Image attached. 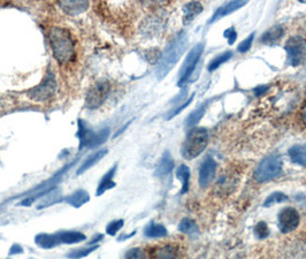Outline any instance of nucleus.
<instances>
[{
  "instance_id": "6",
  "label": "nucleus",
  "mask_w": 306,
  "mask_h": 259,
  "mask_svg": "<svg viewBox=\"0 0 306 259\" xmlns=\"http://www.w3.org/2000/svg\"><path fill=\"white\" fill-rule=\"evenodd\" d=\"M285 52L288 57V64L297 67L306 59V41L300 36L290 37L285 43Z\"/></svg>"
},
{
  "instance_id": "22",
  "label": "nucleus",
  "mask_w": 306,
  "mask_h": 259,
  "mask_svg": "<svg viewBox=\"0 0 306 259\" xmlns=\"http://www.w3.org/2000/svg\"><path fill=\"white\" fill-rule=\"evenodd\" d=\"M284 35V29L281 26H275L267 30L261 37V43L264 44H273V43L281 40Z\"/></svg>"
},
{
  "instance_id": "14",
  "label": "nucleus",
  "mask_w": 306,
  "mask_h": 259,
  "mask_svg": "<svg viewBox=\"0 0 306 259\" xmlns=\"http://www.w3.org/2000/svg\"><path fill=\"white\" fill-rule=\"evenodd\" d=\"M203 12L202 4L198 2H191L188 3L183 7V23L188 25V23L193 22L195 17H197L200 13Z\"/></svg>"
},
{
  "instance_id": "19",
  "label": "nucleus",
  "mask_w": 306,
  "mask_h": 259,
  "mask_svg": "<svg viewBox=\"0 0 306 259\" xmlns=\"http://www.w3.org/2000/svg\"><path fill=\"white\" fill-rule=\"evenodd\" d=\"M173 169H174V160L171 159V156L169 152H165L159 162V165L157 167L156 175L159 177L166 176L167 174H169V173L173 171Z\"/></svg>"
},
{
  "instance_id": "18",
  "label": "nucleus",
  "mask_w": 306,
  "mask_h": 259,
  "mask_svg": "<svg viewBox=\"0 0 306 259\" xmlns=\"http://www.w3.org/2000/svg\"><path fill=\"white\" fill-rule=\"evenodd\" d=\"M90 200V196L87 193V191H84L82 189L80 190H76L75 193H73L69 196H67L65 198L66 203H68L69 205L74 206V208H81V206L84 205L85 203H88Z\"/></svg>"
},
{
  "instance_id": "37",
  "label": "nucleus",
  "mask_w": 306,
  "mask_h": 259,
  "mask_svg": "<svg viewBox=\"0 0 306 259\" xmlns=\"http://www.w3.org/2000/svg\"><path fill=\"white\" fill-rule=\"evenodd\" d=\"M193 99H194V96H191V97L188 99V100H185V102H183V104L182 105H180L179 107H176L175 109H173V111H171V113L168 115V119H171L173 117H175L176 114H179L181 111H182L183 108H185L186 106H189V104L193 102Z\"/></svg>"
},
{
  "instance_id": "2",
  "label": "nucleus",
  "mask_w": 306,
  "mask_h": 259,
  "mask_svg": "<svg viewBox=\"0 0 306 259\" xmlns=\"http://www.w3.org/2000/svg\"><path fill=\"white\" fill-rule=\"evenodd\" d=\"M49 41L55 60L60 65L69 62L74 57L75 47L70 32L64 28L53 27L49 30Z\"/></svg>"
},
{
  "instance_id": "1",
  "label": "nucleus",
  "mask_w": 306,
  "mask_h": 259,
  "mask_svg": "<svg viewBox=\"0 0 306 259\" xmlns=\"http://www.w3.org/2000/svg\"><path fill=\"white\" fill-rule=\"evenodd\" d=\"M188 45V35L185 32H180L173 41H171L161 54L158 62L156 74L157 78L161 80L174 68L178 64L180 58L182 57Z\"/></svg>"
},
{
  "instance_id": "3",
  "label": "nucleus",
  "mask_w": 306,
  "mask_h": 259,
  "mask_svg": "<svg viewBox=\"0 0 306 259\" xmlns=\"http://www.w3.org/2000/svg\"><path fill=\"white\" fill-rule=\"evenodd\" d=\"M208 144V133L204 128H193L186 135L182 145V156L191 160L197 158Z\"/></svg>"
},
{
  "instance_id": "12",
  "label": "nucleus",
  "mask_w": 306,
  "mask_h": 259,
  "mask_svg": "<svg viewBox=\"0 0 306 259\" xmlns=\"http://www.w3.org/2000/svg\"><path fill=\"white\" fill-rule=\"evenodd\" d=\"M95 133L89 127V124L84 120H79V132L78 137L80 140V149L90 147Z\"/></svg>"
},
{
  "instance_id": "35",
  "label": "nucleus",
  "mask_w": 306,
  "mask_h": 259,
  "mask_svg": "<svg viewBox=\"0 0 306 259\" xmlns=\"http://www.w3.org/2000/svg\"><path fill=\"white\" fill-rule=\"evenodd\" d=\"M253 38H255V32L251 33L250 36H247L244 41H243L240 45H238L237 50L238 52H242V53H244V52H247L248 50L251 49V45H252V42H253Z\"/></svg>"
},
{
  "instance_id": "4",
  "label": "nucleus",
  "mask_w": 306,
  "mask_h": 259,
  "mask_svg": "<svg viewBox=\"0 0 306 259\" xmlns=\"http://www.w3.org/2000/svg\"><path fill=\"white\" fill-rule=\"evenodd\" d=\"M282 172V160L277 155H271L265 158L264 160L256 169L253 173V177L259 183H265L279 176Z\"/></svg>"
},
{
  "instance_id": "17",
  "label": "nucleus",
  "mask_w": 306,
  "mask_h": 259,
  "mask_svg": "<svg viewBox=\"0 0 306 259\" xmlns=\"http://www.w3.org/2000/svg\"><path fill=\"white\" fill-rule=\"evenodd\" d=\"M56 237H58L60 243H65V244H75V243H80L82 241H85V235L80 233V232H75V230H66V232H60L58 234H55Z\"/></svg>"
},
{
  "instance_id": "38",
  "label": "nucleus",
  "mask_w": 306,
  "mask_h": 259,
  "mask_svg": "<svg viewBox=\"0 0 306 259\" xmlns=\"http://www.w3.org/2000/svg\"><path fill=\"white\" fill-rule=\"evenodd\" d=\"M23 250L20 246H17V244H14L12 247L11 251H9V255H14V253H22Z\"/></svg>"
},
{
  "instance_id": "20",
  "label": "nucleus",
  "mask_w": 306,
  "mask_h": 259,
  "mask_svg": "<svg viewBox=\"0 0 306 259\" xmlns=\"http://www.w3.org/2000/svg\"><path fill=\"white\" fill-rule=\"evenodd\" d=\"M289 157L295 164L306 166V144H299L291 147L289 150Z\"/></svg>"
},
{
  "instance_id": "26",
  "label": "nucleus",
  "mask_w": 306,
  "mask_h": 259,
  "mask_svg": "<svg viewBox=\"0 0 306 259\" xmlns=\"http://www.w3.org/2000/svg\"><path fill=\"white\" fill-rule=\"evenodd\" d=\"M205 111H206V104H203L202 106H199L197 109H196V111L191 113L188 117V119H186V122H185L186 127H189V128L195 127L196 124H197L204 117Z\"/></svg>"
},
{
  "instance_id": "31",
  "label": "nucleus",
  "mask_w": 306,
  "mask_h": 259,
  "mask_svg": "<svg viewBox=\"0 0 306 259\" xmlns=\"http://www.w3.org/2000/svg\"><path fill=\"white\" fill-rule=\"evenodd\" d=\"M285 200H288V196H285L282 193H273L266 198L264 206H266L267 208V206H271V205L277 204V203H282V201H285Z\"/></svg>"
},
{
  "instance_id": "30",
  "label": "nucleus",
  "mask_w": 306,
  "mask_h": 259,
  "mask_svg": "<svg viewBox=\"0 0 306 259\" xmlns=\"http://www.w3.org/2000/svg\"><path fill=\"white\" fill-rule=\"evenodd\" d=\"M109 136V129L108 128H105L103 131H100L99 133H95V135L93 137V140L90 144V147L93 149V147H97L99 145H102L105 142L107 141V138Z\"/></svg>"
},
{
  "instance_id": "7",
  "label": "nucleus",
  "mask_w": 306,
  "mask_h": 259,
  "mask_svg": "<svg viewBox=\"0 0 306 259\" xmlns=\"http://www.w3.org/2000/svg\"><path fill=\"white\" fill-rule=\"evenodd\" d=\"M111 91V83L106 80H102L99 82L94 83L92 88L89 90L85 98V105L90 109H95L102 106L105 100L107 99Z\"/></svg>"
},
{
  "instance_id": "40",
  "label": "nucleus",
  "mask_w": 306,
  "mask_h": 259,
  "mask_svg": "<svg viewBox=\"0 0 306 259\" xmlns=\"http://www.w3.org/2000/svg\"><path fill=\"white\" fill-rule=\"evenodd\" d=\"M300 115H302V121L305 124L306 127V99H305V103L303 105V108H302V112H300Z\"/></svg>"
},
{
  "instance_id": "32",
  "label": "nucleus",
  "mask_w": 306,
  "mask_h": 259,
  "mask_svg": "<svg viewBox=\"0 0 306 259\" xmlns=\"http://www.w3.org/2000/svg\"><path fill=\"white\" fill-rule=\"evenodd\" d=\"M123 220L122 219H119V220H113V221L109 223L106 227V232L108 235H112L114 236L119 230H120L123 227Z\"/></svg>"
},
{
  "instance_id": "39",
  "label": "nucleus",
  "mask_w": 306,
  "mask_h": 259,
  "mask_svg": "<svg viewBox=\"0 0 306 259\" xmlns=\"http://www.w3.org/2000/svg\"><path fill=\"white\" fill-rule=\"evenodd\" d=\"M269 90V85H264V86H258V88H256L255 89V94L257 95V96H259V95H261V94H264V92H266V91Z\"/></svg>"
},
{
  "instance_id": "15",
  "label": "nucleus",
  "mask_w": 306,
  "mask_h": 259,
  "mask_svg": "<svg viewBox=\"0 0 306 259\" xmlns=\"http://www.w3.org/2000/svg\"><path fill=\"white\" fill-rule=\"evenodd\" d=\"M116 172H117V166H113L111 170H109L106 174L103 176L102 181L99 182L98 184V188L97 191H95V195L97 196H102L105 191H107L108 189H112L116 187V182L113 181V177L116 175Z\"/></svg>"
},
{
  "instance_id": "10",
  "label": "nucleus",
  "mask_w": 306,
  "mask_h": 259,
  "mask_svg": "<svg viewBox=\"0 0 306 259\" xmlns=\"http://www.w3.org/2000/svg\"><path fill=\"white\" fill-rule=\"evenodd\" d=\"M215 171H217V162L211 157L206 158L203 161L199 170V184L200 187H207L214 179Z\"/></svg>"
},
{
  "instance_id": "25",
  "label": "nucleus",
  "mask_w": 306,
  "mask_h": 259,
  "mask_svg": "<svg viewBox=\"0 0 306 259\" xmlns=\"http://www.w3.org/2000/svg\"><path fill=\"white\" fill-rule=\"evenodd\" d=\"M145 236L151 237V238H159V237H165L167 235V229L159 224L152 223L149 226L145 228Z\"/></svg>"
},
{
  "instance_id": "34",
  "label": "nucleus",
  "mask_w": 306,
  "mask_h": 259,
  "mask_svg": "<svg viewBox=\"0 0 306 259\" xmlns=\"http://www.w3.org/2000/svg\"><path fill=\"white\" fill-rule=\"evenodd\" d=\"M126 259H146V253L141 248H132L126 253Z\"/></svg>"
},
{
  "instance_id": "9",
  "label": "nucleus",
  "mask_w": 306,
  "mask_h": 259,
  "mask_svg": "<svg viewBox=\"0 0 306 259\" xmlns=\"http://www.w3.org/2000/svg\"><path fill=\"white\" fill-rule=\"evenodd\" d=\"M299 214L294 208H285L279 214V228L282 233H290L298 227Z\"/></svg>"
},
{
  "instance_id": "28",
  "label": "nucleus",
  "mask_w": 306,
  "mask_h": 259,
  "mask_svg": "<svg viewBox=\"0 0 306 259\" xmlns=\"http://www.w3.org/2000/svg\"><path fill=\"white\" fill-rule=\"evenodd\" d=\"M179 229H180V232L188 234V235H193V234H196L198 232L197 225H196L194 220H191L189 218H185L180 223Z\"/></svg>"
},
{
  "instance_id": "13",
  "label": "nucleus",
  "mask_w": 306,
  "mask_h": 259,
  "mask_svg": "<svg viewBox=\"0 0 306 259\" xmlns=\"http://www.w3.org/2000/svg\"><path fill=\"white\" fill-rule=\"evenodd\" d=\"M59 6L65 13L74 16L87 11L90 4L89 2H80V0H76V2H60Z\"/></svg>"
},
{
  "instance_id": "21",
  "label": "nucleus",
  "mask_w": 306,
  "mask_h": 259,
  "mask_svg": "<svg viewBox=\"0 0 306 259\" xmlns=\"http://www.w3.org/2000/svg\"><path fill=\"white\" fill-rule=\"evenodd\" d=\"M153 258L155 259H180L178 248L173 246H164L157 248L153 251Z\"/></svg>"
},
{
  "instance_id": "16",
  "label": "nucleus",
  "mask_w": 306,
  "mask_h": 259,
  "mask_svg": "<svg viewBox=\"0 0 306 259\" xmlns=\"http://www.w3.org/2000/svg\"><path fill=\"white\" fill-rule=\"evenodd\" d=\"M107 152H108V151L106 150V149H103V150H99V151H97V152L92 153L91 156H89V157L87 158V159H85V160L83 161V164L81 165V167L78 170V172H76V174L81 175V174H82V173L87 172L88 170L91 169V167H93L95 164H97L98 161L102 160L103 158L107 155Z\"/></svg>"
},
{
  "instance_id": "8",
  "label": "nucleus",
  "mask_w": 306,
  "mask_h": 259,
  "mask_svg": "<svg viewBox=\"0 0 306 259\" xmlns=\"http://www.w3.org/2000/svg\"><path fill=\"white\" fill-rule=\"evenodd\" d=\"M203 52H204V44L203 43H200V44L196 45L194 49L189 52L188 55H186L179 73V82H178L179 86H182L184 83H186V81L189 80L191 74L194 73L196 65L198 64Z\"/></svg>"
},
{
  "instance_id": "11",
  "label": "nucleus",
  "mask_w": 306,
  "mask_h": 259,
  "mask_svg": "<svg viewBox=\"0 0 306 259\" xmlns=\"http://www.w3.org/2000/svg\"><path fill=\"white\" fill-rule=\"evenodd\" d=\"M246 4H247V2H240V0H237V2H229L227 4L222 5L221 7H219L217 11L214 12L212 17L209 18V23H213L215 21L220 20V18L229 15V14L236 12L237 9H240L243 6H245Z\"/></svg>"
},
{
  "instance_id": "41",
  "label": "nucleus",
  "mask_w": 306,
  "mask_h": 259,
  "mask_svg": "<svg viewBox=\"0 0 306 259\" xmlns=\"http://www.w3.org/2000/svg\"><path fill=\"white\" fill-rule=\"evenodd\" d=\"M100 239H103V235H97V236H95L94 238H92V241L90 242V244H94V243H97V242H99Z\"/></svg>"
},
{
  "instance_id": "36",
  "label": "nucleus",
  "mask_w": 306,
  "mask_h": 259,
  "mask_svg": "<svg viewBox=\"0 0 306 259\" xmlns=\"http://www.w3.org/2000/svg\"><path fill=\"white\" fill-rule=\"evenodd\" d=\"M223 36H224V38H227L228 44H229V45H233L234 43L236 42L237 32L235 31V29H234V28H228L227 30L223 32Z\"/></svg>"
},
{
  "instance_id": "29",
  "label": "nucleus",
  "mask_w": 306,
  "mask_h": 259,
  "mask_svg": "<svg viewBox=\"0 0 306 259\" xmlns=\"http://www.w3.org/2000/svg\"><path fill=\"white\" fill-rule=\"evenodd\" d=\"M98 246H93V247H89V248H83V249H76V250L70 251L67 257L70 259H80L83 257H87L90 253L93 252L94 250H97Z\"/></svg>"
},
{
  "instance_id": "5",
  "label": "nucleus",
  "mask_w": 306,
  "mask_h": 259,
  "mask_svg": "<svg viewBox=\"0 0 306 259\" xmlns=\"http://www.w3.org/2000/svg\"><path fill=\"white\" fill-rule=\"evenodd\" d=\"M56 91V80L55 75L51 69L47 70L44 80L38 84L33 86L32 89L27 91L28 97L35 100V102L45 103L54 97Z\"/></svg>"
},
{
  "instance_id": "23",
  "label": "nucleus",
  "mask_w": 306,
  "mask_h": 259,
  "mask_svg": "<svg viewBox=\"0 0 306 259\" xmlns=\"http://www.w3.org/2000/svg\"><path fill=\"white\" fill-rule=\"evenodd\" d=\"M35 242L37 246H40L43 249H52L60 244L56 235H50V234L37 235L35 237Z\"/></svg>"
},
{
  "instance_id": "27",
  "label": "nucleus",
  "mask_w": 306,
  "mask_h": 259,
  "mask_svg": "<svg viewBox=\"0 0 306 259\" xmlns=\"http://www.w3.org/2000/svg\"><path fill=\"white\" fill-rule=\"evenodd\" d=\"M232 57H233V53H232L231 51H227V52H224V53H221V54L217 55L208 64V70L209 71H213V70H215L217 68H219L220 66H221L222 64H224V62H227L229 59H231Z\"/></svg>"
},
{
  "instance_id": "24",
  "label": "nucleus",
  "mask_w": 306,
  "mask_h": 259,
  "mask_svg": "<svg viewBox=\"0 0 306 259\" xmlns=\"http://www.w3.org/2000/svg\"><path fill=\"white\" fill-rule=\"evenodd\" d=\"M176 177L181 181L182 183V190H181V194L188 193L189 190V183H190V170L188 166L181 165L178 171H176Z\"/></svg>"
},
{
  "instance_id": "33",
  "label": "nucleus",
  "mask_w": 306,
  "mask_h": 259,
  "mask_svg": "<svg viewBox=\"0 0 306 259\" xmlns=\"http://www.w3.org/2000/svg\"><path fill=\"white\" fill-rule=\"evenodd\" d=\"M255 234H256V236L258 238H260V239L266 238L267 236H269V235H270V229H269V227H267L266 223L260 221L259 224H258L257 226L255 227Z\"/></svg>"
}]
</instances>
